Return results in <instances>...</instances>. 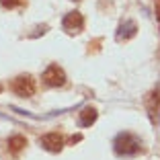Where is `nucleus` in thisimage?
Listing matches in <instances>:
<instances>
[{"instance_id": "obj_7", "label": "nucleus", "mask_w": 160, "mask_h": 160, "mask_svg": "<svg viewBox=\"0 0 160 160\" xmlns=\"http://www.w3.org/2000/svg\"><path fill=\"white\" fill-rule=\"evenodd\" d=\"M97 121V109L94 107H84L82 111H80V115H78V125L80 127H88V125H92V123Z\"/></svg>"}, {"instance_id": "obj_3", "label": "nucleus", "mask_w": 160, "mask_h": 160, "mask_svg": "<svg viewBox=\"0 0 160 160\" xmlns=\"http://www.w3.org/2000/svg\"><path fill=\"white\" fill-rule=\"evenodd\" d=\"M41 80H43V84H47V86H64L66 84V74H64V70L58 64H52V66H47L43 70Z\"/></svg>"}, {"instance_id": "obj_4", "label": "nucleus", "mask_w": 160, "mask_h": 160, "mask_svg": "<svg viewBox=\"0 0 160 160\" xmlns=\"http://www.w3.org/2000/svg\"><path fill=\"white\" fill-rule=\"evenodd\" d=\"M62 27H64V31H66V33H70V35L80 33V31L84 29V17H82L78 10L68 12L66 17H64V21H62Z\"/></svg>"}, {"instance_id": "obj_1", "label": "nucleus", "mask_w": 160, "mask_h": 160, "mask_svg": "<svg viewBox=\"0 0 160 160\" xmlns=\"http://www.w3.org/2000/svg\"><path fill=\"white\" fill-rule=\"evenodd\" d=\"M113 150L117 156H123V158L136 156L142 152V140L132 132H121L113 140Z\"/></svg>"}, {"instance_id": "obj_10", "label": "nucleus", "mask_w": 160, "mask_h": 160, "mask_svg": "<svg viewBox=\"0 0 160 160\" xmlns=\"http://www.w3.org/2000/svg\"><path fill=\"white\" fill-rule=\"evenodd\" d=\"M0 92H2V86H0Z\"/></svg>"}, {"instance_id": "obj_5", "label": "nucleus", "mask_w": 160, "mask_h": 160, "mask_svg": "<svg viewBox=\"0 0 160 160\" xmlns=\"http://www.w3.org/2000/svg\"><path fill=\"white\" fill-rule=\"evenodd\" d=\"M39 144H41L47 152H60L62 146H64V138H62L60 133L52 132V133H45V136L39 140Z\"/></svg>"}, {"instance_id": "obj_8", "label": "nucleus", "mask_w": 160, "mask_h": 160, "mask_svg": "<svg viewBox=\"0 0 160 160\" xmlns=\"http://www.w3.org/2000/svg\"><path fill=\"white\" fill-rule=\"evenodd\" d=\"M25 146H27V140H25L23 136H12V138H8V150L12 152V154H19Z\"/></svg>"}, {"instance_id": "obj_2", "label": "nucleus", "mask_w": 160, "mask_h": 160, "mask_svg": "<svg viewBox=\"0 0 160 160\" xmlns=\"http://www.w3.org/2000/svg\"><path fill=\"white\" fill-rule=\"evenodd\" d=\"M10 88H12V92L17 94V97H21V99H31L35 94V80L29 74H21L10 82Z\"/></svg>"}, {"instance_id": "obj_6", "label": "nucleus", "mask_w": 160, "mask_h": 160, "mask_svg": "<svg viewBox=\"0 0 160 160\" xmlns=\"http://www.w3.org/2000/svg\"><path fill=\"white\" fill-rule=\"evenodd\" d=\"M138 27L133 21H123L121 25H119V31H117V39L119 41H127V39H132L133 35H136Z\"/></svg>"}, {"instance_id": "obj_9", "label": "nucleus", "mask_w": 160, "mask_h": 160, "mask_svg": "<svg viewBox=\"0 0 160 160\" xmlns=\"http://www.w3.org/2000/svg\"><path fill=\"white\" fill-rule=\"evenodd\" d=\"M0 4L4 6V8H14V6L21 4V0H0Z\"/></svg>"}]
</instances>
